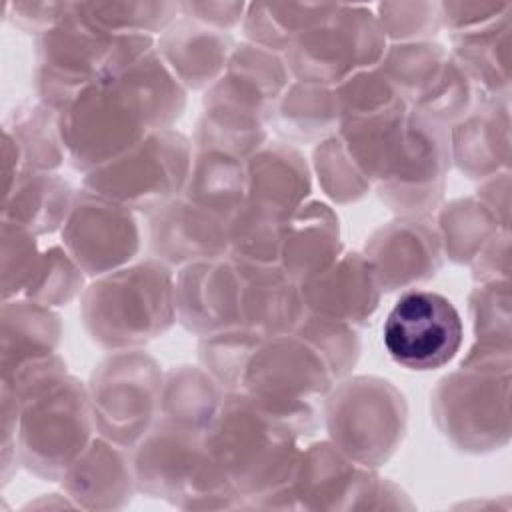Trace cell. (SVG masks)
Instances as JSON below:
<instances>
[{
	"instance_id": "e0dca14e",
	"label": "cell",
	"mask_w": 512,
	"mask_h": 512,
	"mask_svg": "<svg viewBox=\"0 0 512 512\" xmlns=\"http://www.w3.org/2000/svg\"><path fill=\"white\" fill-rule=\"evenodd\" d=\"M246 202L286 218L308 192V172L300 154L288 146L256 150L246 162Z\"/></svg>"
},
{
	"instance_id": "52a82bcc",
	"label": "cell",
	"mask_w": 512,
	"mask_h": 512,
	"mask_svg": "<svg viewBox=\"0 0 512 512\" xmlns=\"http://www.w3.org/2000/svg\"><path fill=\"white\" fill-rule=\"evenodd\" d=\"M326 420L346 458L360 466H378L402 438L406 412L402 396L388 382L358 378L334 392Z\"/></svg>"
},
{
	"instance_id": "2e32d148",
	"label": "cell",
	"mask_w": 512,
	"mask_h": 512,
	"mask_svg": "<svg viewBox=\"0 0 512 512\" xmlns=\"http://www.w3.org/2000/svg\"><path fill=\"white\" fill-rule=\"evenodd\" d=\"M338 254V218L320 204H300L282 226V270L294 282H306L334 264Z\"/></svg>"
},
{
	"instance_id": "5b68a950",
	"label": "cell",
	"mask_w": 512,
	"mask_h": 512,
	"mask_svg": "<svg viewBox=\"0 0 512 512\" xmlns=\"http://www.w3.org/2000/svg\"><path fill=\"white\" fill-rule=\"evenodd\" d=\"M384 56V32L362 8L330 6L328 14L288 46V68L300 82H346Z\"/></svg>"
},
{
	"instance_id": "7c38bea8",
	"label": "cell",
	"mask_w": 512,
	"mask_h": 512,
	"mask_svg": "<svg viewBox=\"0 0 512 512\" xmlns=\"http://www.w3.org/2000/svg\"><path fill=\"white\" fill-rule=\"evenodd\" d=\"M242 276L236 262L200 260L188 264L174 284L180 322L194 332L240 328Z\"/></svg>"
},
{
	"instance_id": "484cf974",
	"label": "cell",
	"mask_w": 512,
	"mask_h": 512,
	"mask_svg": "<svg viewBox=\"0 0 512 512\" xmlns=\"http://www.w3.org/2000/svg\"><path fill=\"white\" fill-rule=\"evenodd\" d=\"M40 254L36 252L34 234L16 222L2 220V298L24 294Z\"/></svg>"
},
{
	"instance_id": "ba28073f",
	"label": "cell",
	"mask_w": 512,
	"mask_h": 512,
	"mask_svg": "<svg viewBox=\"0 0 512 512\" xmlns=\"http://www.w3.org/2000/svg\"><path fill=\"white\" fill-rule=\"evenodd\" d=\"M88 400L102 436L130 446L146 436L162 406L160 372L142 352L114 354L94 372Z\"/></svg>"
},
{
	"instance_id": "9a60e30c",
	"label": "cell",
	"mask_w": 512,
	"mask_h": 512,
	"mask_svg": "<svg viewBox=\"0 0 512 512\" xmlns=\"http://www.w3.org/2000/svg\"><path fill=\"white\" fill-rule=\"evenodd\" d=\"M366 258L382 290H394L430 278L440 264L438 238L416 220L382 228L366 248Z\"/></svg>"
},
{
	"instance_id": "d6986e66",
	"label": "cell",
	"mask_w": 512,
	"mask_h": 512,
	"mask_svg": "<svg viewBox=\"0 0 512 512\" xmlns=\"http://www.w3.org/2000/svg\"><path fill=\"white\" fill-rule=\"evenodd\" d=\"M58 316L34 300H4L2 304V376L18 366L54 354Z\"/></svg>"
},
{
	"instance_id": "ac0fdd59",
	"label": "cell",
	"mask_w": 512,
	"mask_h": 512,
	"mask_svg": "<svg viewBox=\"0 0 512 512\" xmlns=\"http://www.w3.org/2000/svg\"><path fill=\"white\" fill-rule=\"evenodd\" d=\"M134 468L122 450L104 440H92L76 462L64 472L62 480L86 508H114L130 500Z\"/></svg>"
},
{
	"instance_id": "4fadbf2b",
	"label": "cell",
	"mask_w": 512,
	"mask_h": 512,
	"mask_svg": "<svg viewBox=\"0 0 512 512\" xmlns=\"http://www.w3.org/2000/svg\"><path fill=\"white\" fill-rule=\"evenodd\" d=\"M150 242L168 262L214 260L228 248V218L182 196L154 210Z\"/></svg>"
},
{
	"instance_id": "30bf717a",
	"label": "cell",
	"mask_w": 512,
	"mask_h": 512,
	"mask_svg": "<svg viewBox=\"0 0 512 512\" xmlns=\"http://www.w3.org/2000/svg\"><path fill=\"white\" fill-rule=\"evenodd\" d=\"M138 226L130 208L90 190L76 196L64 220L62 242L82 272L104 276L138 250Z\"/></svg>"
},
{
	"instance_id": "8fae6325",
	"label": "cell",
	"mask_w": 512,
	"mask_h": 512,
	"mask_svg": "<svg viewBox=\"0 0 512 512\" xmlns=\"http://www.w3.org/2000/svg\"><path fill=\"white\" fill-rule=\"evenodd\" d=\"M446 156L438 122L420 112H406L378 178L382 194H390L406 210H420L440 192Z\"/></svg>"
},
{
	"instance_id": "7a4b0ae2",
	"label": "cell",
	"mask_w": 512,
	"mask_h": 512,
	"mask_svg": "<svg viewBox=\"0 0 512 512\" xmlns=\"http://www.w3.org/2000/svg\"><path fill=\"white\" fill-rule=\"evenodd\" d=\"M286 416L248 394L222 402L206 448L234 492L248 498L288 486L300 460Z\"/></svg>"
},
{
	"instance_id": "9c48e42d",
	"label": "cell",
	"mask_w": 512,
	"mask_h": 512,
	"mask_svg": "<svg viewBox=\"0 0 512 512\" xmlns=\"http://www.w3.org/2000/svg\"><path fill=\"white\" fill-rule=\"evenodd\" d=\"M462 318L454 304L430 290L410 288L384 320L382 340L388 356L408 370H436L460 350Z\"/></svg>"
},
{
	"instance_id": "8992f818",
	"label": "cell",
	"mask_w": 512,
	"mask_h": 512,
	"mask_svg": "<svg viewBox=\"0 0 512 512\" xmlns=\"http://www.w3.org/2000/svg\"><path fill=\"white\" fill-rule=\"evenodd\" d=\"M188 142L164 128L150 132L116 160L90 170L86 186L126 208H160L186 186L190 174Z\"/></svg>"
},
{
	"instance_id": "277c9868",
	"label": "cell",
	"mask_w": 512,
	"mask_h": 512,
	"mask_svg": "<svg viewBox=\"0 0 512 512\" xmlns=\"http://www.w3.org/2000/svg\"><path fill=\"white\" fill-rule=\"evenodd\" d=\"M18 400V398H16ZM16 454L38 476L58 478L86 450L92 408L76 380H58L18 400Z\"/></svg>"
},
{
	"instance_id": "5bb4252c",
	"label": "cell",
	"mask_w": 512,
	"mask_h": 512,
	"mask_svg": "<svg viewBox=\"0 0 512 512\" xmlns=\"http://www.w3.org/2000/svg\"><path fill=\"white\" fill-rule=\"evenodd\" d=\"M306 308L316 316L358 322L378 304V282L368 258L350 254L300 286Z\"/></svg>"
},
{
	"instance_id": "ffe728a7",
	"label": "cell",
	"mask_w": 512,
	"mask_h": 512,
	"mask_svg": "<svg viewBox=\"0 0 512 512\" xmlns=\"http://www.w3.org/2000/svg\"><path fill=\"white\" fill-rule=\"evenodd\" d=\"M158 52L178 84L200 88L226 68L230 38L210 28L180 24L162 36Z\"/></svg>"
},
{
	"instance_id": "603a6c76",
	"label": "cell",
	"mask_w": 512,
	"mask_h": 512,
	"mask_svg": "<svg viewBox=\"0 0 512 512\" xmlns=\"http://www.w3.org/2000/svg\"><path fill=\"white\" fill-rule=\"evenodd\" d=\"M54 108L30 104L14 108L4 124V134L16 144L24 172H44L60 164V130Z\"/></svg>"
},
{
	"instance_id": "3957f363",
	"label": "cell",
	"mask_w": 512,
	"mask_h": 512,
	"mask_svg": "<svg viewBox=\"0 0 512 512\" xmlns=\"http://www.w3.org/2000/svg\"><path fill=\"white\" fill-rule=\"evenodd\" d=\"M176 314L168 270L142 262L104 274L84 296L82 316L92 338L108 348H130L162 334Z\"/></svg>"
},
{
	"instance_id": "44dd1931",
	"label": "cell",
	"mask_w": 512,
	"mask_h": 512,
	"mask_svg": "<svg viewBox=\"0 0 512 512\" xmlns=\"http://www.w3.org/2000/svg\"><path fill=\"white\" fill-rule=\"evenodd\" d=\"M72 200L68 184L46 172H24L6 190L2 220L32 234L52 232L66 220Z\"/></svg>"
},
{
	"instance_id": "cb8c5ba5",
	"label": "cell",
	"mask_w": 512,
	"mask_h": 512,
	"mask_svg": "<svg viewBox=\"0 0 512 512\" xmlns=\"http://www.w3.org/2000/svg\"><path fill=\"white\" fill-rule=\"evenodd\" d=\"M162 406L166 420L206 432L220 412V394L216 380L200 370H174L164 382Z\"/></svg>"
},
{
	"instance_id": "d4e9b609",
	"label": "cell",
	"mask_w": 512,
	"mask_h": 512,
	"mask_svg": "<svg viewBox=\"0 0 512 512\" xmlns=\"http://www.w3.org/2000/svg\"><path fill=\"white\" fill-rule=\"evenodd\" d=\"M78 286H82V268L68 252L52 246L40 254L38 266L22 298L40 302L44 306L62 304L78 292Z\"/></svg>"
},
{
	"instance_id": "6da1fadb",
	"label": "cell",
	"mask_w": 512,
	"mask_h": 512,
	"mask_svg": "<svg viewBox=\"0 0 512 512\" xmlns=\"http://www.w3.org/2000/svg\"><path fill=\"white\" fill-rule=\"evenodd\" d=\"M182 104L180 84L162 58L144 54L76 94L58 118L60 140L78 168L94 170L164 130Z\"/></svg>"
},
{
	"instance_id": "7402d4cb",
	"label": "cell",
	"mask_w": 512,
	"mask_h": 512,
	"mask_svg": "<svg viewBox=\"0 0 512 512\" xmlns=\"http://www.w3.org/2000/svg\"><path fill=\"white\" fill-rule=\"evenodd\" d=\"M340 118V106L336 92L318 84H294L286 86L278 98L270 120L276 122V130L292 140H310L332 130Z\"/></svg>"
}]
</instances>
